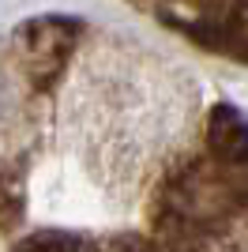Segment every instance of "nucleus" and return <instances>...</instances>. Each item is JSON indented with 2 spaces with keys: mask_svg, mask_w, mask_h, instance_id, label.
<instances>
[{
  "mask_svg": "<svg viewBox=\"0 0 248 252\" xmlns=\"http://www.w3.org/2000/svg\"><path fill=\"white\" fill-rule=\"evenodd\" d=\"M72 249H79L75 241H34V245H27L23 252H72Z\"/></svg>",
  "mask_w": 248,
  "mask_h": 252,
  "instance_id": "f257e3e1",
  "label": "nucleus"
},
{
  "mask_svg": "<svg viewBox=\"0 0 248 252\" xmlns=\"http://www.w3.org/2000/svg\"><path fill=\"white\" fill-rule=\"evenodd\" d=\"M11 109V83L0 75V121H4V113Z\"/></svg>",
  "mask_w": 248,
  "mask_h": 252,
  "instance_id": "f03ea898",
  "label": "nucleus"
}]
</instances>
